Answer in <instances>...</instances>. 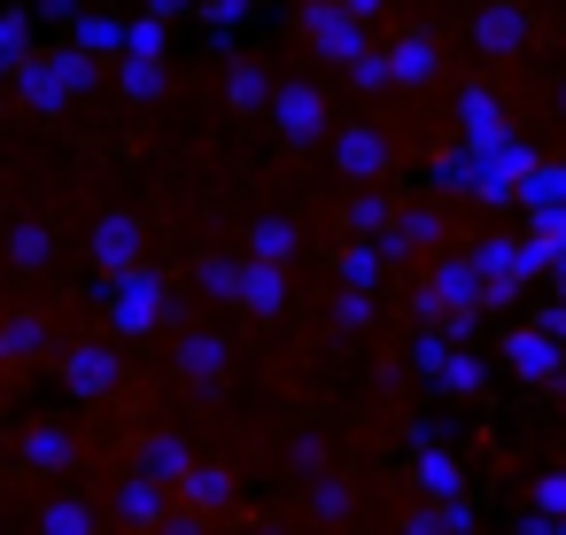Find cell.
I'll return each mask as SVG.
<instances>
[{"label": "cell", "instance_id": "6da1fadb", "mask_svg": "<svg viewBox=\"0 0 566 535\" xmlns=\"http://www.w3.org/2000/svg\"><path fill=\"white\" fill-rule=\"evenodd\" d=\"M86 86H102V63L86 55V48H55V55H32L24 71H17V94L40 109V117H55L71 94H86Z\"/></svg>", "mask_w": 566, "mask_h": 535}, {"label": "cell", "instance_id": "7a4b0ae2", "mask_svg": "<svg viewBox=\"0 0 566 535\" xmlns=\"http://www.w3.org/2000/svg\"><path fill=\"white\" fill-rule=\"evenodd\" d=\"M102 303H109V326L117 334H148L164 318V303H171V280L148 272V264H133L125 280H102Z\"/></svg>", "mask_w": 566, "mask_h": 535}, {"label": "cell", "instance_id": "3957f363", "mask_svg": "<svg viewBox=\"0 0 566 535\" xmlns=\"http://www.w3.org/2000/svg\"><path fill=\"white\" fill-rule=\"evenodd\" d=\"M303 32H311V48L326 55V63H365L373 48H365V24L342 9V0H311L303 9Z\"/></svg>", "mask_w": 566, "mask_h": 535}, {"label": "cell", "instance_id": "277c9868", "mask_svg": "<svg viewBox=\"0 0 566 535\" xmlns=\"http://www.w3.org/2000/svg\"><path fill=\"white\" fill-rule=\"evenodd\" d=\"M527 40H535V17L520 9V0H489V9L473 17V48H481L489 63H512V55H527Z\"/></svg>", "mask_w": 566, "mask_h": 535}, {"label": "cell", "instance_id": "5b68a950", "mask_svg": "<svg viewBox=\"0 0 566 535\" xmlns=\"http://www.w3.org/2000/svg\"><path fill=\"white\" fill-rule=\"evenodd\" d=\"M388 164H396V148H388L380 125H342V133H334V171H342V179L373 187V179H388Z\"/></svg>", "mask_w": 566, "mask_h": 535}, {"label": "cell", "instance_id": "8992f818", "mask_svg": "<svg viewBox=\"0 0 566 535\" xmlns=\"http://www.w3.org/2000/svg\"><path fill=\"white\" fill-rule=\"evenodd\" d=\"M380 63H388V86H434V71H442V48H434V32L403 24V32L380 48Z\"/></svg>", "mask_w": 566, "mask_h": 535}, {"label": "cell", "instance_id": "52a82bcc", "mask_svg": "<svg viewBox=\"0 0 566 535\" xmlns=\"http://www.w3.org/2000/svg\"><path fill=\"white\" fill-rule=\"evenodd\" d=\"M86 249H94L102 280H125V272L140 264V218H133V210H109V218L94 225V241H86Z\"/></svg>", "mask_w": 566, "mask_h": 535}, {"label": "cell", "instance_id": "ba28073f", "mask_svg": "<svg viewBox=\"0 0 566 535\" xmlns=\"http://www.w3.org/2000/svg\"><path fill=\"white\" fill-rule=\"evenodd\" d=\"M272 125H280L295 148H311V140L326 133V102H318V86H272Z\"/></svg>", "mask_w": 566, "mask_h": 535}, {"label": "cell", "instance_id": "9c48e42d", "mask_svg": "<svg viewBox=\"0 0 566 535\" xmlns=\"http://www.w3.org/2000/svg\"><path fill=\"white\" fill-rule=\"evenodd\" d=\"M458 133H465V148H473V156H489V148L504 140V109H496V94H489V86H465V94H458Z\"/></svg>", "mask_w": 566, "mask_h": 535}, {"label": "cell", "instance_id": "30bf717a", "mask_svg": "<svg viewBox=\"0 0 566 535\" xmlns=\"http://www.w3.org/2000/svg\"><path fill=\"white\" fill-rule=\"evenodd\" d=\"M71 48H86L94 63H125V24H117V17H102V9H86V17H78V40H71Z\"/></svg>", "mask_w": 566, "mask_h": 535}, {"label": "cell", "instance_id": "8fae6325", "mask_svg": "<svg viewBox=\"0 0 566 535\" xmlns=\"http://www.w3.org/2000/svg\"><path fill=\"white\" fill-rule=\"evenodd\" d=\"M109 380H117V349H102V342L71 349V388H78V396H102Z\"/></svg>", "mask_w": 566, "mask_h": 535}, {"label": "cell", "instance_id": "7c38bea8", "mask_svg": "<svg viewBox=\"0 0 566 535\" xmlns=\"http://www.w3.org/2000/svg\"><path fill=\"white\" fill-rule=\"evenodd\" d=\"M9 256H17V264H24V272H48V264H55V233H48V225H32V218H24V225H17V233H9Z\"/></svg>", "mask_w": 566, "mask_h": 535}, {"label": "cell", "instance_id": "4fadbf2b", "mask_svg": "<svg viewBox=\"0 0 566 535\" xmlns=\"http://www.w3.org/2000/svg\"><path fill=\"white\" fill-rule=\"evenodd\" d=\"M241 303H249V311H280V264H256V256H249V264H241Z\"/></svg>", "mask_w": 566, "mask_h": 535}, {"label": "cell", "instance_id": "5bb4252c", "mask_svg": "<svg viewBox=\"0 0 566 535\" xmlns=\"http://www.w3.org/2000/svg\"><path fill=\"white\" fill-rule=\"evenodd\" d=\"M0 63H9V71H24V63H32V17H24V9L0 17Z\"/></svg>", "mask_w": 566, "mask_h": 535}, {"label": "cell", "instance_id": "9a60e30c", "mask_svg": "<svg viewBox=\"0 0 566 535\" xmlns=\"http://www.w3.org/2000/svg\"><path fill=\"white\" fill-rule=\"evenodd\" d=\"M164 32H171V24H156V17L125 24V63H164Z\"/></svg>", "mask_w": 566, "mask_h": 535}, {"label": "cell", "instance_id": "2e32d148", "mask_svg": "<svg viewBox=\"0 0 566 535\" xmlns=\"http://www.w3.org/2000/svg\"><path fill=\"white\" fill-rule=\"evenodd\" d=\"M226 94H233V109H272V86H264V71H249V63H233V78H226Z\"/></svg>", "mask_w": 566, "mask_h": 535}, {"label": "cell", "instance_id": "e0dca14e", "mask_svg": "<svg viewBox=\"0 0 566 535\" xmlns=\"http://www.w3.org/2000/svg\"><path fill=\"white\" fill-rule=\"evenodd\" d=\"M249 249H256V264H280V256L295 249V218H264V225L249 233Z\"/></svg>", "mask_w": 566, "mask_h": 535}, {"label": "cell", "instance_id": "ac0fdd59", "mask_svg": "<svg viewBox=\"0 0 566 535\" xmlns=\"http://www.w3.org/2000/svg\"><path fill=\"white\" fill-rule=\"evenodd\" d=\"M117 86H125V102H156L164 94V63H117Z\"/></svg>", "mask_w": 566, "mask_h": 535}, {"label": "cell", "instance_id": "d6986e66", "mask_svg": "<svg viewBox=\"0 0 566 535\" xmlns=\"http://www.w3.org/2000/svg\"><path fill=\"white\" fill-rule=\"evenodd\" d=\"M179 357H187V373H202V380H210V373L226 365V342H218V334H195V342H187Z\"/></svg>", "mask_w": 566, "mask_h": 535}, {"label": "cell", "instance_id": "ffe728a7", "mask_svg": "<svg viewBox=\"0 0 566 535\" xmlns=\"http://www.w3.org/2000/svg\"><path fill=\"white\" fill-rule=\"evenodd\" d=\"M202 287L210 295H241V264L233 256H202Z\"/></svg>", "mask_w": 566, "mask_h": 535}, {"label": "cell", "instance_id": "44dd1931", "mask_svg": "<svg viewBox=\"0 0 566 535\" xmlns=\"http://www.w3.org/2000/svg\"><path fill=\"white\" fill-rule=\"evenodd\" d=\"M0 349H17V357H24V349H40V318H32V311H17L9 326H0Z\"/></svg>", "mask_w": 566, "mask_h": 535}, {"label": "cell", "instance_id": "7402d4cb", "mask_svg": "<svg viewBox=\"0 0 566 535\" xmlns=\"http://www.w3.org/2000/svg\"><path fill=\"white\" fill-rule=\"evenodd\" d=\"M249 9H256V0H210L202 17H210V24H218V40H226L233 24H249Z\"/></svg>", "mask_w": 566, "mask_h": 535}, {"label": "cell", "instance_id": "603a6c76", "mask_svg": "<svg viewBox=\"0 0 566 535\" xmlns=\"http://www.w3.org/2000/svg\"><path fill=\"white\" fill-rule=\"evenodd\" d=\"M349 225H357V233L388 225V202H380V195H357V202H349Z\"/></svg>", "mask_w": 566, "mask_h": 535}, {"label": "cell", "instance_id": "cb8c5ba5", "mask_svg": "<svg viewBox=\"0 0 566 535\" xmlns=\"http://www.w3.org/2000/svg\"><path fill=\"white\" fill-rule=\"evenodd\" d=\"M373 272H380V249H365V241L342 249V280H373Z\"/></svg>", "mask_w": 566, "mask_h": 535}, {"label": "cell", "instance_id": "d4e9b609", "mask_svg": "<svg viewBox=\"0 0 566 535\" xmlns=\"http://www.w3.org/2000/svg\"><path fill=\"white\" fill-rule=\"evenodd\" d=\"M349 78H357V94H380V86H388V63L365 55V63H349Z\"/></svg>", "mask_w": 566, "mask_h": 535}, {"label": "cell", "instance_id": "484cf974", "mask_svg": "<svg viewBox=\"0 0 566 535\" xmlns=\"http://www.w3.org/2000/svg\"><path fill=\"white\" fill-rule=\"evenodd\" d=\"M32 458H48V465H63V458H71V434H55V427H48V434H32Z\"/></svg>", "mask_w": 566, "mask_h": 535}, {"label": "cell", "instance_id": "4316f807", "mask_svg": "<svg viewBox=\"0 0 566 535\" xmlns=\"http://www.w3.org/2000/svg\"><path fill=\"white\" fill-rule=\"evenodd\" d=\"M48 535H86V512H78V504H55V520H48Z\"/></svg>", "mask_w": 566, "mask_h": 535}, {"label": "cell", "instance_id": "83f0119b", "mask_svg": "<svg viewBox=\"0 0 566 535\" xmlns=\"http://www.w3.org/2000/svg\"><path fill=\"white\" fill-rule=\"evenodd\" d=\"M187 9H195V0H148V17H156V24H171V17H187Z\"/></svg>", "mask_w": 566, "mask_h": 535}, {"label": "cell", "instance_id": "f1b7e54d", "mask_svg": "<svg viewBox=\"0 0 566 535\" xmlns=\"http://www.w3.org/2000/svg\"><path fill=\"white\" fill-rule=\"evenodd\" d=\"M342 9H349V17L365 24V17H380V9H388V0H342Z\"/></svg>", "mask_w": 566, "mask_h": 535}, {"label": "cell", "instance_id": "f546056e", "mask_svg": "<svg viewBox=\"0 0 566 535\" xmlns=\"http://www.w3.org/2000/svg\"><path fill=\"white\" fill-rule=\"evenodd\" d=\"M0 78H17V71H9V63H0Z\"/></svg>", "mask_w": 566, "mask_h": 535}, {"label": "cell", "instance_id": "4dcf8cb0", "mask_svg": "<svg viewBox=\"0 0 566 535\" xmlns=\"http://www.w3.org/2000/svg\"><path fill=\"white\" fill-rule=\"evenodd\" d=\"M558 102H566V86H558Z\"/></svg>", "mask_w": 566, "mask_h": 535}]
</instances>
